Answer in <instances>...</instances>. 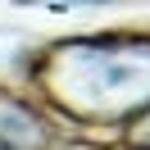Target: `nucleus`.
I'll use <instances>...</instances> for the list:
<instances>
[{"label":"nucleus","instance_id":"1","mask_svg":"<svg viewBox=\"0 0 150 150\" xmlns=\"http://www.w3.org/2000/svg\"><path fill=\"white\" fill-rule=\"evenodd\" d=\"M37 86L77 127H127L150 109V32L114 28L55 41L37 64Z\"/></svg>","mask_w":150,"mask_h":150},{"label":"nucleus","instance_id":"2","mask_svg":"<svg viewBox=\"0 0 150 150\" xmlns=\"http://www.w3.org/2000/svg\"><path fill=\"white\" fill-rule=\"evenodd\" d=\"M55 146V118L37 100L0 86V150H50Z\"/></svg>","mask_w":150,"mask_h":150},{"label":"nucleus","instance_id":"3","mask_svg":"<svg viewBox=\"0 0 150 150\" xmlns=\"http://www.w3.org/2000/svg\"><path fill=\"white\" fill-rule=\"evenodd\" d=\"M123 141H127V146H137V150H150V109L123 127Z\"/></svg>","mask_w":150,"mask_h":150},{"label":"nucleus","instance_id":"4","mask_svg":"<svg viewBox=\"0 0 150 150\" xmlns=\"http://www.w3.org/2000/svg\"><path fill=\"white\" fill-rule=\"evenodd\" d=\"M23 5H41V9H91V5H109V0H23Z\"/></svg>","mask_w":150,"mask_h":150},{"label":"nucleus","instance_id":"5","mask_svg":"<svg viewBox=\"0 0 150 150\" xmlns=\"http://www.w3.org/2000/svg\"><path fill=\"white\" fill-rule=\"evenodd\" d=\"M127 150H137V146H127Z\"/></svg>","mask_w":150,"mask_h":150}]
</instances>
